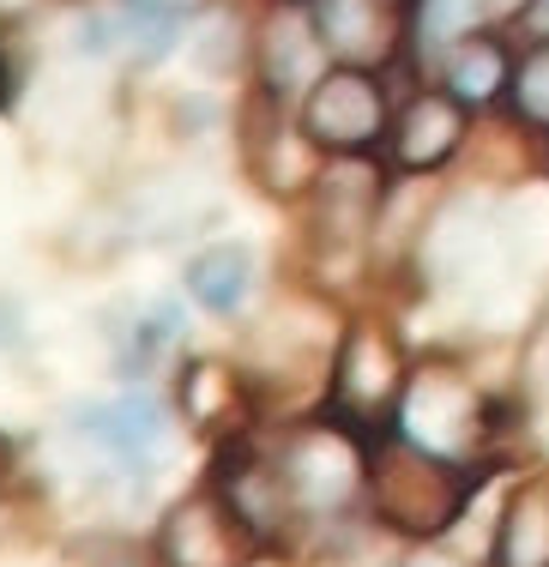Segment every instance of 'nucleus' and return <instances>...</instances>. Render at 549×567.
<instances>
[{"instance_id":"4","label":"nucleus","mask_w":549,"mask_h":567,"mask_svg":"<svg viewBox=\"0 0 549 567\" xmlns=\"http://www.w3.org/2000/svg\"><path fill=\"white\" fill-rule=\"evenodd\" d=\"M405 350L381 327V320H356L344 332L339 357H332V411L339 423H381L398 399H405Z\"/></svg>"},{"instance_id":"14","label":"nucleus","mask_w":549,"mask_h":567,"mask_svg":"<svg viewBox=\"0 0 549 567\" xmlns=\"http://www.w3.org/2000/svg\"><path fill=\"white\" fill-rule=\"evenodd\" d=\"M182 284L206 315H218V320L236 315L253 290V248L248 241H211V248H199L182 266Z\"/></svg>"},{"instance_id":"10","label":"nucleus","mask_w":549,"mask_h":567,"mask_svg":"<svg viewBox=\"0 0 549 567\" xmlns=\"http://www.w3.org/2000/svg\"><path fill=\"white\" fill-rule=\"evenodd\" d=\"M393 140V164L411 175L441 169L453 152L465 145V103L453 91H417V97L398 110V121L386 127Z\"/></svg>"},{"instance_id":"9","label":"nucleus","mask_w":549,"mask_h":567,"mask_svg":"<svg viewBox=\"0 0 549 567\" xmlns=\"http://www.w3.org/2000/svg\"><path fill=\"white\" fill-rule=\"evenodd\" d=\"M308 19L339 66L381 73L405 49V0H308Z\"/></svg>"},{"instance_id":"23","label":"nucleus","mask_w":549,"mask_h":567,"mask_svg":"<svg viewBox=\"0 0 549 567\" xmlns=\"http://www.w3.org/2000/svg\"><path fill=\"white\" fill-rule=\"evenodd\" d=\"M411 567H453V561H441V556H423V561H411Z\"/></svg>"},{"instance_id":"3","label":"nucleus","mask_w":549,"mask_h":567,"mask_svg":"<svg viewBox=\"0 0 549 567\" xmlns=\"http://www.w3.org/2000/svg\"><path fill=\"white\" fill-rule=\"evenodd\" d=\"M398 435L441 458H465L489 435V404L477 399V386L465 374L423 369L405 381V399H398Z\"/></svg>"},{"instance_id":"13","label":"nucleus","mask_w":549,"mask_h":567,"mask_svg":"<svg viewBox=\"0 0 549 567\" xmlns=\"http://www.w3.org/2000/svg\"><path fill=\"white\" fill-rule=\"evenodd\" d=\"M441 85H447L465 110H489V103H501L507 91H514V49L489 31L459 37V43L447 49V61H441Z\"/></svg>"},{"instance_id":"16","label":"nucleus","mask_w":549,"mask_h":567,"mask_svg":"<svg viewBox=\"0 0 549 567\" xmlns=\"http://www.w3.org/2000/svg\"><path fill=\"white\" fill-rule=\"evenodd\" d=\"M176 399H182V416L194 429H224L236 416V374L224 369V362H194V369L182 374Z\"/></svg>"},{"instance_id":"17","label":"nucleus","mask_w":549,"mask_h":567,"mask_svg":"<svg viewBox=\"0 0 549 567\" xmlns=\"http://www.w3.org/2000/svg\"><path fill=\"white\" fill-rule=\"evenodd\" d=\"M507 103H514V115L526 121L531 133H549V31L514 61V91H507Z\"/></svg>"},{"instance_id":"6","label":"nucleus","mask_w":549,"mask_h":567,"mask_svg":"<svg viewBox=\"0 0 549 567\" xmlns=\"http://www.w3.org/2000/svg\"><path fill=\"white\" fill-rule=\"evenodd\" d=\"M260 537L230 513L218 489H199L157 532V567H253Z\"/></svg>"},{"instance_id":"25","label":"nucleus","mask_w":549,"mask_h":567,"mask_svg":"<svg viewBox=\"0 0 549 567\" xmlns=\"http://www.w3.org/2000/svg\"><path fill=\"white\" fill-rule=\"evenodd\" d=\"M543 344H549V332H543Z\"/></svg>"},{"instance_id":"24","label":"nucleus","mask_w":549,"mask_h":567,"mask_svg":"<svg viewBox=\"0 0 549 567\" xmlns=\"http://www.w3.org/2000/svg\"><path fill=\"white\" fill-rule=\"evenodd\" d=\"M0 85H7V66H0Z\"/></svg>"},{"instance_id":"15","label":"nucleus","mask_w":549,"mask_h":567,"mask_svg":"<svg viewBox=\"0 0 549 567\" xmlns=\"http://www.w3.org/2000/svg\"><path fill=\"white\" fill-rule=\"evenodd\" d=\"M495 567H549V477L519 483L495 532Z\"/></svg>"},{"instance_id":"21","label":"nucleus","mask_w":549,"mask_h":567,"mask_svg":"<svg viewBox=\"0 0 549 567\" xmlns=\"http://www.w3.org/2000/svg\"><path fill=\"white\" fill-rule=\"evenodd\" d=\"M7 477H12V441L0 435V483H7Z\"/></svg>"},{"instance_id":"12","label":"nucleus","mask_w":549,"mask_h":567,"mask_svg":"<svg viewBox=\"0 0 549 567\" xmlns=\"http://www.w3.org/2000/svg\"><path fill=\"white\" fill-rule=\"evenodd\" d=\"M374 206H381V169L369 164V152L320 169V229L332 241H356L374 229Z\"/></svg>"},{"instance_id":"7","label":"nucleus","mask_w":549,"mask_h":567,"mask_svg":"<svg viewBox=\"0 0 549 567\" xmlns=\"http://www.w3.org/2000/svg\"><path fill=\"white\" fill-rule=\"evenodd\" d=\"M327 43H320L314 19H308V0H272V12L260 19L253 37V66H260V97L266 103H297L314 91V79L327 73Z\"/></svg>"},{"instance_id":"11","label":"nucleus","mask_w":549,"mask_h":567,"mask_svg":"<svg viewBox=\"0 0 549 567\" xmlns=\"http://www.w3.org/2000/svg\"><path fill=\"white\" fill-rule=\"evenodd\" d=\"M79 435L97 441L115 465H145V458L164 447L169 416L152 393H122L110 404H85V411H79Z\"/></svg>"},{"instance_id":"20","label":"nucleus","mask_w":549,"mask_h":567,"mask_svg":"<svg viewBox=\"0 0 549 567\" xmlns=\"http://www.w3.org/2000/svg\"><path fill=\"white\" fill-rule=\"evenodd\" d=\"M31 7H37V0H0V19H24Z\"/></svg>"},{"instance_id":"1","label":"nucleus","mask_w":549,"mask_h":567,"mask_svg":"<svg viewBox=\"0 0 549 567\" xmlns=\"http://www.w3.org/2000/svg\"><path fill=\"white\" fill-rule=\"evenodd\" d=\"M369 507L386 532L405 537H441L453 519L465 513V495H472V477H465L453 458L417 447V441L393 435L369 453Z\"/></svg>"},{"instance_id":"8","label":"nucleus","mask_w":549,"mask_h":567,"mask_svg":"<svg viewBox=\"0 0 549 567\" xmlns=\"http://www.w3.org/2000/svg\"><path fill=\"white\" fill-rule=\"evenodd\" d=\"M211 489L230 502V513L248 525L253 537H260V544L284 537L290 519H302V507H297V495H290V477H284V465H278V453H260V447H248V441H230V447L218 453Z\"/></svg>"},{"instance_id":"5","label":"nucleus","mask_w":549,"mask_h":567,"mask_svg":"<svg viewBox=\"0 0 549 567\" xmlns=\"http://www.w3.org/2000/svg\"><path fill=\"white\" fill-rule=\"evenodd\" d=\"M278 465H284L290 495H297V507L308 519H314V513H339L369 483V458L356 453V441L344 423H320V429L290 435L284 447H278Z\"/></svg>"},{"instance_id":"18","label":"nucleus","mask_w":549,"mask_h":567,"mask_svg":"<svg viewBox=\"0 0 549 567\" xmlns=\"http://www.w3.org/2000/svg\"><path fill=\"white\" fill-rule=\"evenodd\" d=\"M477 12H484V0H417V49L447 61V49L472 37Z\"/></svg>"},{"instance_id":"22","label":"nucleus","mask_w":549,"mask_h":567,"mask_svg":"<svg viewBox=\"0 0 549 567\" xmlns=\"http://www.w3.org/2000/svg\"><path fill=\"white\" fill-rule=\"evenodd\" d=\"M484 7H495V12H526L531 0H484Z\"/></svg>"},{"instance_id":"2","label":"nucleus","mask_w":549,"mask_h":567,"mask_svg":"<svg viewBox=\"0 0 549 567\" xmlns=\"http://www.w3.org/2000/svg\"><path fill=\"white\" fill-rule=\"evenodd\" d=\"M302 133L332 157L374 152L386 140V91L369 66H327L302 97Z\"/></svg>"},{"instance_id":"19","label":"nucleus","mask_w":549,"mask_h":567,"mask_svg":"<svg viewBox=\"0 0 549 567\" xmlns=\"http://www.w3.org/2000/svg\"><path fill=\"white\" fill-rule=\"evenodd\" d=\"M122 7H139V12H152V19H194L211 0H122Z\"/></svg>"}]
</instances>
